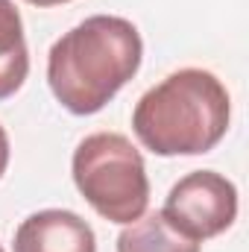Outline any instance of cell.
Segmentation results:
<instances>
[{
	"mask_svg": "<svg viewBox=\"0 0 249 252\" xmlns=\"http://www.w3.org/2000/svg\"><path fill=\"white\" fill-rule=\"evenodd\" d=\"M144 41L132 21L91 15L67 30L47 53V82L70 115H97L138 73Z\"/></svg>",
	"mask_w": 249,
	"mask_h": 252,
	"instance_id": "obj_1",
	"label": "cell"
},
{
	"mask_svg": "<svg viewBox=\"0 0 249 252\" xmlns=\"http://www.w3.org/2000/svg\"><path fill=\"white\" fill-rule=\"evenodd\" d=\"M161 214L182 235L202 244L238 220V188L217 170H193L170 188Z\"/></svg>",
	"mask_w": 249,
	"mask_h": 252,
	"instance_id": "obj_4",
	"label": "cell"
},
{
	"mask_svg": "<svg viewBox=\"0 0 249 252\" xmlns=\"http://www.w3.org/2000/svg\"><path fill=\"white\" fill-rule=\"evenodd\" d=\"M6 167H9V135H6V129L0 126V179H3V173H6Z\"/></svg>",
	"mask_w": 249,
	"mask_h": 252,
	"instance_id": "obj_8",
	"label": "cell"
},
{
	"mask_svg": "<svg viewBox=\"0 0 249 252\" xmlns=\"http://www.w3.org/2000/svg\"><path fill=\"white\" fill-rule=\"evenodd\" d=\"M24 3H32V6H62V3H70V0H24Z\"/></svg>",
	"mask_w": 249,
	"mask_h": 252,
	"instance_id": "obj_9",
	"label": "cell"
},
{
	"mask_svg": "<svg viewBox=\"0 0 249 252\" xmlns=\"http://www.w3.org/2000/svg\"><path fill=\"white\" fill-rule=\"evenodd\" d=\"M118 252H202V244L190 241L161 211L144 214L118 235Z\"/></svg>",
	"mask_w": 249,
	"mask_h": 252,
	"instance_id": "obj_7",
	"label": "cell"
},
{
	"mask_svg": "<svg viewBox=\"0 0 249 252\" xmlns=\"http://www.w3.org/2000/svg\"><path fill=\"white\" fill-rule=\"evenodd\" d=\"M30 73L24 21L12 0H0V100H9Z\"/></svg>",
	"mask_w": 249,
	"mask_h": 252,
	"instance_id": "obj_6",
	"label": "cell"
},
{
	"mask_svg": "<svg viewBox=\"0 0 249 252\" xmlns=\"http://www.w3.org/2000/svg\"><path fill=\"white\" fill-rule=\"evenodd\" d=\"M0 252H3V247H0Z\"/></svg>",
	"mask_w": 249,
	"mask_h": 252,
	"instance_id": "obj_10",
	"label": "cell"
},
{
	"mask_svg": "<svg viewBox=\"0 0 249 252\" xmlns=\"http://www.w3.org/2000/svg\"><path fill=\"white\" fill-rule=\"evenodd\" d=\"M15 252H97V238L76 211L44 208L18 226Z\"/></svg>",
	"mask_w": 249,
	"mask_h": 252,
	"instance_id": "obj_5",
	"label": "cell"
},
{
	"mask_svg": "<svg viewBox=\"0 0 249 252\" xmlns=\"http://www.w3.org/2000/svg\"><path fill=\"white\" fill-rule=\"evenodd\" d=\"M70 173L82 199L109 223L129 226L147 214L150 179L141 150L121 132H94L73 150Z\"/></svg>",
	"mask_w": 249,
	"mask_h": 252,
	"instance_id": "obj_3",
	"label": "cell"
},
{
	"mask_svg": "<svg viewBox=\"0 0 249 252\" xmlns=\"http://www.w3.org/2000/svg\"><path fill=\"white\" fill-rule=\"evenodd\" d=\"M226 85L202 67H182L153 85L132 112L138 141L156 156H205L229 132Z\"/></svg>",
	"mask_w": 249,
	"mask_h": 252,
	"instance_id": "obj_2",
	"label": "cell"
}]
</instances>
